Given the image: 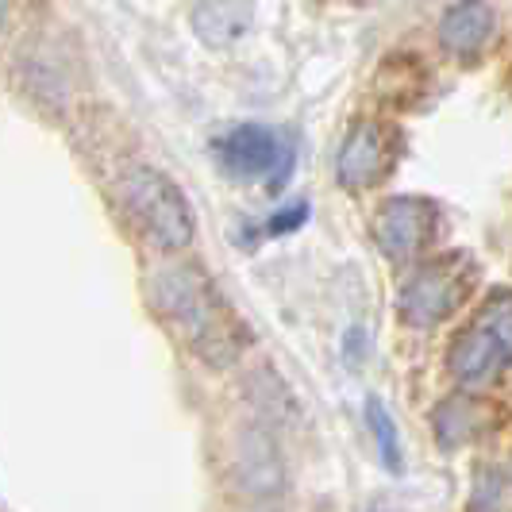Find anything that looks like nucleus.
<instances>
[{"mask_svg":"<svg viewBox=\"0 0 512 512\" xmlns=\"http://www.w3.org/2000/svg\"><path fill=\"white\" fill-rule=\"evenodd\" d=\"M154 305L185 335V343L208 362H231L239 351V328L224 297L197 266H162L154 274Z\"/></svg>","mask_w":512,"mask_h":512,"instance_id":"f257e3e1","label":"nucleus"},{"mask_svg":"<svg viewBox=\"0 0 512 512\" xmlns=\"http://www.w3.org/2000/svg\"><path fill=\"white\" fill-rule=\"evenodd\" d=\"M451 374L462 385H486L512 362V293H493L474 324L451 343Z\"/></svg>","mask_w":512,"mask_h":512,"instance_id":"f03ea898","label":"nucleus"},{"mask_svg":"<svg viewBox=\"0 0 512 512\" xmlns=\"http://www.w3.org/2000/svg\"><path fill=\"white\" fill-rule=\"evenodd\" d=\"M124 197L135 220L151 235L158 247L181 251L193 239V212L185 205L181 189L154 166H135L124 178Z\"/></svg>","mask_w":512,"mask_h":512,"instance_id":"7ed1b4c3","label":"nucleus"},{"mask_svg":"<svg viewBox=\"0 0 512 512\" xmlns=\"http://www.w3.org/2000/svg\"><path fill=\"white\" fill-rule=\"evenodd\" d=\"M470 282H474V266L462 255L436 258V262L420 266L405 282V289H401V316L409 320L412 328H432V324L447 320L462 305V297L470 293Z\"/></svg>","mask_w":512,"mask_h":512,"instance_id":"20e7f679","label":"nucleus"},{"mask_svg":"<svg viewBox=\"0 0 512 512\" xmlns=\"http://www.w3.org/2000/svg\"><path fill=\"white\" fill-rule=\"evenodd\" d=\"M220 158L235 178H270L266 185L278 189L293 170V151L278 131L262 124H239L220 139Z\"/></svg>","mask_w":512,"mask_h":512,"instance_id":"39448f33","label":"nucleus"},{"mask_svg":"<svg viewBox=\"0 0 512 512\" xmlns=\"http://www.w3.org/2000/svg\"><path fill=\"white\" fill-rule=\"evenodd\" d=\"M436 228V208L420 197H393L378 208L374 216V243L382 247L385 258L405 262V258L420 255L432 239Z\"/></svg>","mask_w":512,"mask_h":512,"instance_id":"423d86ee","label":"nucleus"},{"mask_svg":"<svg viewBox=\"0 0 512 512\" xmlns=\"http://www.w3.org/2000/svg\"><path fill=\"white\" fill-rule=\"evenodd\" d=\"M231 478L247 497H274L285 486V466L278 439L266 428H243L231 447Z\"/></svg>","mask_w":512,"mask_h":512,"instance_id":"0eeeda50","label":"nucleus"},{"mask_svg":"<svg viewBox=\"0 0 512 512\" xmlns=\"http://www.w3.org/2000/svg\"><path fill=\"white\" fill-rule=\"evenodd\" d=\"M393 158V135L382 124H355L339 147L335 174L347 189H370L393 170Z\"/></svg>","mask_w":512,"mask_h":512,"instance_id":"6e6552de","label":"nucleus"},{"mask_svg":"<svg viewBox=\"0 0 512 512\" xmlns=\"http://www.w3.org/2000/svg\"><path fill=\"white\" fill-rule=\"evenodd\" d=\"M489 31H493V8L466 0V4H451L439 20V43L443 51L459 54V58H474L486 47Z\"/></svg>","mask_w":512,"mask_h":512,"instance_id":"1a4fd4ad","label":"nucleus"},{"mask_svg":"<svg viewBox=\"0 0 512 512\" xmlns=\"http://www.w3.org/2000/svg\"><path fill=\"white\" fill-rule=\"evenodd\" d=\"M251 24V4H224V0H212V4H197L193 8V31L201 35L205 47H231Z\"/></svg>","mask_w":512,"mask_h":512,"instance_id":"9d476101","label":"nucleus"},{"mask_svg":"<svg viewBox=\"0 0 512 512\" xmlns=\"http://www.w3.org/2000/svg\"><path fill=\"white\" fill-rule=\"evenodd\" d=\"M482 420H486V412H482L478 401H470V397H451V401H443L436 409L439 443H443V447H462L466 439L478 436Z\"/></svg>","mask_w":512,"mask_h":512,"instance_id":"9b49d317","label":"nucleus"},{"mask_svg":"<svg viewBox=\"0 0 512 512\" xmlns=\"http://www.w3.org/2000/svg\"><path fill=\"white\" fill-rule=\"evenodd\" d=\"M285 385L270 374V370H258L255 378H251V393H255V405L262 412H266V420H274V424H282V420H289L293 416V397L289 393H282Z\"/></svg>","mask_w":512,"mask_h":512,"instance_id":"f8f14e48","label":"nucleus"},{"mask_svg":"<svg viewBox=\"0 0 512 512\" xmlns=\"http://www.w3.org/2000/svg\"><path fill=\"white\" fill-rule=\"evenodd\" d=\"M366 420H370V432L378 439V447H382V462L389 470H401V443H397V428H393V420H389V412L378 397H370L366 401Z\"/></svg>","mask_w":512,"mask_h":512,"instance_id":"ddd939ff","label":"nucleus"},{"mask_svg":"<svg viewBox=\"0 0 512 512\" xmlns=\"http://www.w3.org/2000/svg\"><path fill=\"white\" fill-rule=\"evenodd\" d=\"M305 220H308V205H305V201H293V205H285L282 212H274V216L266 220V235H285V231H297Z\"/></svg>","mask_w":512,"mask_h":512,"instance_id":"4468645a","label":"nucleus"},{"mask_svg":"<svg viewBox=\"0 0 512 512\" xmlns=\"http://www.w3.org/2000/svg\"><path fill=\"white\" fill-rule=\"evenodd\" d=\"M4 12H8V8H4V4H0V20H4Z\"/></svg>","mask_w":512,"mask_h":512,"instance_id":"2eb2a0df","label":"nucleus"}]
</instances>
